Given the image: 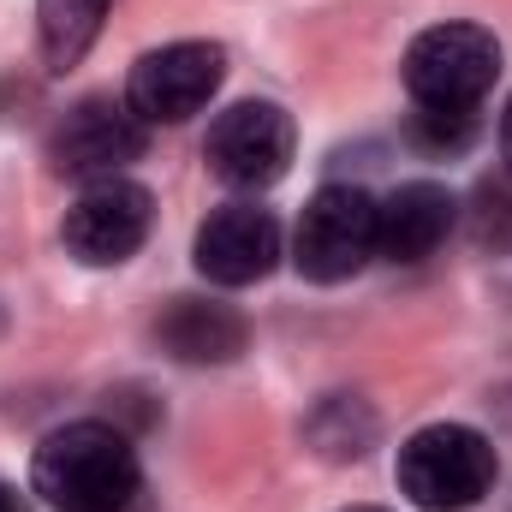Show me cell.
<instances>
[{
	"label": "cell",
	"mask_w": 512,
	"mask_h": 512,
	"mask_svg": "<svg viewBox=\"0 0 512 512\" xmlns=\"http://www.w3.org/2000/svg\"><path fill=\"white\" fill-rule=\"evenodd\" d=\"M501 161H507V173H512V102H507V114H501Z\"/></svg>",
	"instance_id": "obj_14"
},
{
	"label": "cell",
	"mask_w": 512,
	"mask_h": 512,
	"mask_svg": "<svg viewBox=\"0 0 512 512\" xmlns=\"http://www.w3.org/2000/svg\"><path fill=\"white\" fill-rule=\"evenodd\" d=\"M411 137H417L429 155H459V149L477 137V108H417Z\"/></svg>",
	"instance_id": "obj_13"
},
{
	"label": "cell",
	"mask_w": 512,
	"mask_h": 512,
	"mask_svg": "<svg viewBox=\"0 0 512 512\" xmlns=\"http://www.w3.org/2000/svg\"><path fill=\"white\" fill-rule=\"evenodd\" d=\"M292 256L310 280L334 286V280H352L370 268L376 256V197L358 191V185H328L310 197L304 221H298V239Z\"/></svg>",
	"instance_id": "obj_4"
},
{
	"label": "cell",
	"mask_w": 512,
	"mask_h": 512,
	"mask_svg": "<svg viewBox=\"0 0 512 512\" xmlns=\"http://www.w3.org/2000/svg\"><path fill=\"white\" fill-rule=\"evenodd\" d=\"M149 191L137 185V179H96L72 209H66V227H60V239H66V251L78 256V262H90V268H114V262H126L137 256V245L149 239Z\"/></svg>",
	"instance_id": "obj_7"
},
{
	"label": "cell",
	"mask_w": 512,
	"mask_h": 512,
	"mask_svg": "<svg viewBox=\"0 0 512 512\" xmlns=\"http://www.w3.org/2000/svg\"><path fill=\"white\" fill-rule=\"evenodd\" d=\"M495 441L465 423H429L399 447V489L423 512H465L495 489Z\"/></svg>",
	"instance_id": "obj_2"
},
{
	"label": "cell",
	"mask_w": 512,
	"mask_h": 512,
	"mask_svg": "<svg viewBox=\"0 0 512 512\" xmlns=\"http://www.w3.org/2000/svg\"><path fill=\"white\" fill-rule=\"evenodd\" d=\"M143 155V120L131 114V102H108V96H90L78 102L54 137H48V161L72 179H120V167Z\"/></svg>",
	"instance_id": "obj_8"
},
{
	"label": "cell",
	"mask_w": 512,
	"mask_h": 512,
	"mask_svg": "<svg viewBox=\"0 0 512 512\" xmlns=\"http://www.w3.org/2000/svg\"><path fill=\"white\" fill-rule=\"evenodd\" d=\"M155 334L179 364H233L245 352V316L215 298H179Z\"/></svg>",
	"instance_id": "obj_11"
},
{
	"label": "cell",
	"mask_w": 512,
	"mask_h": 512,
	"mask_svg": "<svg viewBox=\"0 0 512 512\" xmlns=\"http://www.w3.org/2000/svg\"><path fill=\"white\" fill-rule=\"evenodd\" d=\"M30 483L54 512H120L137 495V447L114 423H66L36 447Z\"/></svg>",
	"instance_id": "obj_1"
},
{
	"label": "cell",
	"mask_w": 512,
	"mask_h": 512,
	"mask_svg": "<svg viewBox=\"0 0 512 512\" xmlns=\"http://www.w3.org/2000/svg\"><path fill=\"white\" fill-rule=\"evenodd\" d=\"M501 78V42L483 24H435L405 48V90L417 108H477Z\"/></svg>",
	"instance_id": "obj_3"
},
{
	"label": "cell",
	"mask_w": 512,
	"mask_h": 512,
	"mask_svg": "<svg viewBox=\"0 0 512 512\" xmlns=\"http://www.w3.org/2000/svg\"><path fill=\"white\" fill-rule=\"evenodd\" d=\"M346 512H382V507H346Z\"/></svg>",
	"instance_id": "obj_16"
},
{
	"label": "cell",
	"mask_w": 512,
	"mask_h": 512,
	"mask_svg": "<svg viewBox=\"0 0 512 512\" xmlns=\"http://www.w3.org/2000/svg\"><path fill=\"white\" fill-rule=\"evenodd\" d=\"M280 262V227L256 203H227L197 227V268L215 286H251Z\"/></svg>",
	"instance_id": "obj_9"
},
{
	"label": "cell",
	"mask_w": 512,
	"mask_h": 512,
	"mask_svg": "<svg viewBox=\"0 0 512 512\" xmlns=\"http://www.w3.org/2000/svg\"><path fill=\"white\" fill-rule=\"evenodd\" d=\"M108 0H36V30H42V54L54 72L78 66L90 54V42L102 36Z\"/></svg>",
	"instance_id": "obj_12"
},
{
	"label": "cell",
	"mask_w": 512,
	"mask_h": 512,
	"mask_svg": "<svg viewBox=\"0 0 512 512\" xmlns=\"http://www.w3.org/2000/svg\"><path fill=\"white\" fill-rule=\"evenodd\" d=\"M227 78V54L215 42H167L131 66L126 102L143 126H185L209 108V96Z\"/></svg>",
	"instance_id": "obj_5"
},
{
	"label": "cell",
	"mask_w": 512,
	"mask_h": 512,
	"mask_svg": "<svg viewBox=\"0 0 512 512\" xmlns=\"http://www.w3.org/2000/svg\"><path fill=\"white\" fill-rule=\"evenodd\" d=\"M203 161L221 185L233 191H262L286 173L292 161V120L274 108V102H239L227 108L215 126H209V143H203Z\"/></svg>",
	"instance_id": "obj_6"
},
{
	"label": "cell",
	"mask_w": 512,
	"mask_h": 512,
	"mask_svg": "<svg viewBox=\"0 0 512 512\" xmlns=\"http://www.w3.org/2000/svg\"><path fill=\"white\" fill-rule=\"evenodd\" d=\"M0 512H24V507H18V495H12L6 483H0Z\"/></svg>",
	"instance_id": "obj_15"
},
{
	"label": "cell",
	"mask_w": 512,
	"mask_h": 512,
	"mask_svg": "<svg viewBox=\"0 0 512 512\" xmlns=\"http://www.w3.org/2000/svg\"><path fill=\"white\" fill-rule=\"evenodd\" d=\"M453 233V191L435 179H411L376 203V256L387 262H423Z\"/></svg>",
	"instance_id": "obj_10"
}]
</instances>
